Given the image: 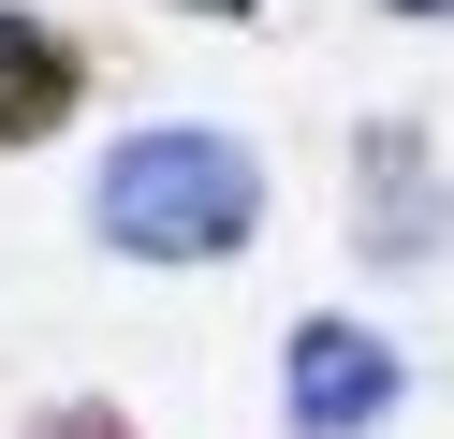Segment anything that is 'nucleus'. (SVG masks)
Returning <instances> with one entry per match:
<instances>
[{
    "mask_svg": "<svg viewBox=\"0 0 454 439\" xmlns=\"http://www.w3.org/2000/svg\"><path fill=\"white\" fill-rule=\"evenodd\" d=\"M89 234H103L118 263H161V278L235 263L249 234H264V146L220 132V117H147V132L103 146V176H89Z\"/></svg>",
    "mask_w": 454,
    "mask_h": 439,
    "instance_id": "f257e3e1",
    "label": "nucleus"
},
{
    "mask_svg": "<svg viewBox=\"0 0 454 439\" xmlns=\"http://www.w3.org/2000/svg\"><path fill=\"white\" fill-rule=\"evenodd\" d=\"M395 396H411V366H395L381 322L308 308L294 337H278V425H294V439H381V425H395Z\"/></svg>",
    "mask_w": 454,
    "mask_h": 439,
    "instance_id": "f03ea898",
    "label": "nucleus"
},
{
    "mask_svg": "<svg viewBox=\"0 0 454 439\" xmlns=\"http://www.w3.org/2000/svg\"><path fill=\"white\" fill-rule=\"evenodd\" d=\"M352 249L381 263V278H425V263L454 249V191H440L425 117H366L352 132Z\"/></svg>",
    "mask_w": 454,
    "mask_h": 439,
    "instance_id": "7ed1b4c3",
    "label": "nucleus"
},
{
    "mask_svg": "<svg viewBox=\"0 0 454 439\" xmlns=\"http://www.w3.org/2000/svg\"><path fill=\"white\" fill-rule=\"evenodd\" d=\"M89 74H103V59L74 44L59 15H30V0H0V161H30V146H59L74 117H89Z\"/></svg>",
    "mask_w": 454,
    "mask_h": 439,
    "instance_id": "20e7f679",
    "label": "nucleus"
},
{
    "mask_svg": "<svg viewBox=\"0 0 454 439\" xmlns=\"http://www.w3.org/2000/svg\"><path fill=\"white\" fill-rule=\"evenodd\" d=\"M30 439H147V425H132V410H103V396H59Z\"/></svg>",
    "mask_w": 454,
    "mask_h": 439,
    "instance_id": "39448f33",
    "label": "nucleus"
},
{
    "mask_svg": "<svg viewBox=\"0 0 454 439\" xmlns=\"http://www.w3.org/2000/svg\"><path fill=\"white\" fill-rule=\"evenodd\" d=\"M161 15H206V29H235V15H264V0H161Z\"/></svg>",
    "mask_w": 454,
    "mask_h": 439,
    "instance_id": "423d86ee",
    "label": "nucleus"
},
{
    "mask_svg": "<svg viewBox=\"0 0 454 439\" xmlns=\"http://www.w3.org/2000/svg\"><path fill=\"white\" fill-rule=\"evenodd\" d=\"M381 15H395V29H454V0H381Z\"/></svg>",
    "mask_w": 454,
    "mask_h": 439,
    "instance_id": "0eeeda50",
    "label": "nucleus"
}]
</instances>
